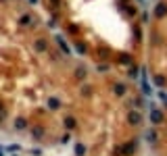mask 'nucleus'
Returning a JSON list of instances; mask_svg holds the SVG:
<instances>
[{
    "mask_svg": "<svg viewBox=\"0 0 167 156\" xmlns=\"http://www.w3.org/2000/svg\"><path fill=\"white\" fill-rule=\"evenodd\" d=\"M127 75H130L132 79H136V77H138V67H132V69H130V73H127Z\"/></svg>",
    "mask_w": 167,
    "mask_h": 156,
    "instance_id": "nucleus-16",
    "label": "nucleus"
},
{
    "mask_svg": "<svg viewBox=\"0 0 167 156\" xmlns=\"http://www.w3.org/2000/svg\"><path fill=\"white\" fill-rule=\"evenodd\" d=\"M155 83H157L159 88H163V85H165V77H161V75H155Z\"/></svg>",
    "mask_w": 167,
    "mask_h": 156,
    "instance_id": "nucleus-12",
    "label": "nucleus"
},
{
    "mask_svg": "<svg viewBox=\"0 0 167 156\" xmlns=\"http://www.w3.org/2000/svg\"><path fill=\"white\" fill-rule=\"evenodd\" d=\"M159 96H161V100H163V102H167V92H161Z\"/></svg>",
    "mask_w": 167,
    "mask_h": 156,
    "instance_id": "nucleus-20",
    "label": "nucleus"
},
{
    "mask_svg": "<svg viewBox=\"0 0 167 156\" xmlns=\"http://www.w3.org/2000/svg\"><path fill=\"white\" fill-rule=\"evenodd\" d=\"M146 140L148 142H157V133L155 131H146Z\"/></svg>",
    "mask_w": 167,
    "mask_h": 156,
    "instance_id": "nucleus-14",
    "label": "nucleus"
},
{
    "mask_svg": "<svg viewBox=\"0 0 167 156\" xmlns=\"http://www.w3.org/2000/svg\"><path fill=\"white\" fill-rule=\"evenodd\" d=\"M75 125H77V123H75L73 117H65V127H67V129H73Z\"/></svg>",
    "mask_w": 167,
    "mask_h": 156,
    "instance_id": "nucleus-6",
    "label": "nucleus"
},
{
    "mask_svg": "<svg viewBox=\"0 0 167 156\" xmlns=\"http://www.w3.org/2000/svg\"><path fill=\"white\" fill-rule=\"evenodd\" d=\"M113 92H115L117 96H123L125 94V85L123 83H115V85H113Z\"/></svg>",
    "mask_w": 167,
    "mask_h": 156,
    "instance_id": "nucleus-5",
    "label": "nucleus"
},
{
    "mask_svg": "<svg viewBox=\"0 0 167 156\" xmlns=\"http://www.w3.org/2000/svg\"><path fill=\"white\" fill-rule=\"evenodd\" d=\"M48 106H50L52 110H56L59 106H61V102H59V98H50V100H48Z\"/></svg>",
    "mask_w": 167,
    "mask_h": 156,
    "instance_id": "nucleus-7",
    "label": "nucleus"
},
{
    "mask_svg": "<svg viewBox=\"0 0 167 156\" xmlns=\"http://www.w3.org/2000/svg\"><path fill=\"white\" fill-rule=\"evenodd\" d=\"M19 23L25 27V25H29V23H31V17H29V15H23V17L19 19Z\"/></svg>",
    "mask_w": 167,
    "mask_h": 156,
    "instance_id": "nucleus-10",
    "label": "nucleus"
},
{
    "mask_svg": "<svg viewBox=\"0 0 167 156\" xmlns=\"http://www.w3.org/2000/svg\"><path fill=\"white\" fill-rule=\"evenodd\" d=\"M36 48H38L40 52H42V50H46V42H44V40H38V42H36Z\"/></svg>",
    "mask_w": 167,
    "mask_h": 156,
    "instance_id": "nucleus-15",
    "label": "nucleus"
},
{
    "mask_svg": "<svg viewBox=\"0 0 167 156\" xmlns=\"http://www.w3.org/2000/svg\"><path fill=\"white\" fill-rule=\"evenodd\" d=\"M127 121L132 123V125H140V123H142V115H140L138 110H130V115H127Z\"/></svg>",
    "mask_w": 167,
    "mask_h": 156,
    "instance_id": "nucleus-3",
    "label": "nucleus"
},
{
    "mask_svg": "<svg viewBox=\"0 0 167 156\" xmlns=\"http://www.w3.org/2000/svg\"><path fill=\"white\" fill-rule=\"evenodd\" d=\"M61 140H63V144H67V142H69V140H71V137H69V133H65V135H63Z\"/></svg>",
    "mask_w": 167,
    "mask_h": 156,
    "instance_id": "nucleus-18",
    "label": "nucleus"
},
{
    "mask_svg": "<svg viewBox=\"0 0 167 156\" xmlns=\"http://www.w3.org/2000/svg\"><path fill=\"white\" fill-rule=\"evenodd\" d=\"M121 150H123V154H125V156H130V154L134 152V150H136V142H127Z\"/></svg>",
    "mask_w": 167,
    "mask_h": 156,
    "instance_id": "nucleus-4",
    "label": "nucleus"
},
{
    "mask_svg": "<svg viewBox=\"0 0 167 156\" xmlns=\"http://www.w3.org/2000/svg\"><path fill=\"white\" fill-rule=\"evenodd\" d=\"M165 15H167V4L165 2H159V4L155 7V17H157V19H163Z\"/></svg>",
    "mask_w": 167,
    "mask_h": 156,
    "instance_id": "nucleus-2",
    "label": "nucleus"
},
{
    "mask_svg": "<svg viewBox=\"0 0 167 156\" xmlns=\"http://www.w3.org/2000/svg\"><path fill=\"white\" fill-rule=\"evenodd\" d=\"M75 73H77V77H86V69H84V67H77Z\"/></svg>",
    "mask_w": 167,
    "mask_h": 156,
    "instance_id": "nucleus-17",
    "label": "nucleus"
},
{
    "mask_svg": "<svg viewBox=\"0 0 167 156\" xmlns=\"http://www.w3.org/2000/svg\"><path fill=\"white\" fill-rule=\"evenodd\" d=\"M25 125H27L25 119H17V121H15V127H17V129H25Z\"/></svg>",
    "mask_w": 167,
    "mask_h": 156,
    "instance_id": "nucleus-13",
    "label": "nucleus"
},
{
    "mask_svg": "<svg viewBox=\"0 0 167 156\" xmlns=\"http://www.w3.org/2000/svg\"><path fill=\"white\" fill-rule=\"evenodd\" d=\"M75 154L77 156H84V154H86V146H84V144H77V146H75Z\"/></svg>",
    "mask_w": 167,
    "mask_h": 156,
    "instance_id": "nucleus-9",
    "label": "nucleus"
},
{
    "mask_svg": "<svg viewBox=\"0 0 167 156\" xmlns=\"http://www.w3.org/2000/svg\"><path fill=\"white\" fill-rule=\"evenodd\" d=\"M56 42H59V46H61V50H63V52H67V54L71 52V50H69V46H67V44H65V42H63L61 38H56Z\"/></svg>",
    "mask_w": 167,
    "mask_h": 156,
    "instance_id": "nucleus-11",
    "label": "nucleus"
},
{
    "mask_svg": "<svg viewBox=\"0 0 167 156\" xmlns=\"http://www.w3.org/2000/svg\"><path fill=\"white\" fill-rule=\"evenodd\" d=\"M31 135H34L36 140H40V137L44 135V129H42V127H34V131H31Z\"/></svg>",
    "mask_w": 167,
    "mask_h": 156,
    "instance_id": "nucleus-8",
    "label": "nucleus"
},
{
    "mask_svg": "<svg viewBox=\"0 0 167 156\" xmlns=\"http://www.w3.org/2000/svg\"><path fill=\"white\" fill-rule=\"evenodd\" d=\"M55 4H59V0H55Z\"/></svg>",
    "mask_w": 167,
    "mask_h": 156,
    "instance_id": "nucleus-22",
    "label": "nucleus"
},
{
    "mask_svg": "<svg viewBox=\"0 0 167 156\" xmlns=\"http://www.w3.org/2000/svg\"><path fill=\"white\" fill-rule=\"evenodd\" d=\"M148 119H150L153 125H161V123H163V112L157 110V108H153V110H150V115H148Z\"/></svg>",
    "mask_w": 167,
    "mask_h": 156,
    "instance_id": "nucleus-1",
    "label": "nucleus"
},
{
    "mask_svg": "<svg viewBox=\"0 0 167 156\" xmlns=\"http://www.w3.org/2000/svg\"><path fill=\"white\" fill-rule=\"evenodd\" d=\"M125 11H127V13H130V15H136V8H134V7H127V8H125Z\"/></svg>",
    "mask_w": 167,
    "mask_h": 156,
    "instance_id": "nucleus-19",
    "label": "nucleus"
},
{
    "mask_svg": "<svg viewBox=\"0 0 167 156\" xmlns=\"http://www.w3.org/2000/svg\"><path fill=\"white\" fill-rule=\"evenodd\" d=\"M29 2H31V4H36V2H38V0H29Z\"/></svg>",
    "mask_w": 167,
    "mask_h": 156,
    "instance_id": "nucleus-21",
    "label": "nucleus"
}]
</instances>
